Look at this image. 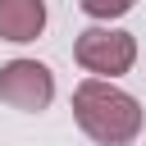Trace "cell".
Segmentation results:
<instances>
[{"instance_id": "obj_1", "label": "cell", "mask_w": 146, "mask_h": 146, "mask_svg": "<svg viewBox=\"0 0 146 146\" xmlns=\"http://www.w3.org/2000/svg\"><path fill=\"white\" fill-rule=\"evenodd\" d=\"M73 119L100 146H128L141 132V105L128 91H119L110 78L78 82V91H73Z\"/></svg>"}, {"instance_id": "obj_2", "label": "cell", "mask_w": 146, "mask_h": 146, "mask_svg": "<svg viewBox=\"0 0 146 146\" xmlns=\"http://www.w3.org/2000/svg\"><path fill=\"white\" fill-rule=\"evenodd\" d=\"M73 59L96 78H119L137 59V36L132 32H114V27H87L73 41Z\"/></svg>"}, {"instance_id": "obj_3", "label": "cell", "mask_w": 146, "mask_h": 146, "mask_svg": "<svg viewBox=\"0 0 146 146\" xmlns=\"http://www.w3.org/2000/svg\"><path fill=\"white\" fill-rule=\"evenodd\" d=\"M0 100L14 105V110L36 114L55 100V73L36 59H9L0 68Z\"/></svg>"}, {"instance_id": "obj_4", "label": "cell", "mask_w": 146, "mask_h": 146, "mask_svg": "<svg viewBox=\"0 0 146 146\" xmlns=\"http://www.w3.org/2000/svg\"><path fill=\"white\" fill-rule=\"evenodd\" d=\"M46 27L41 0H0V41H36Z\"/></svg>"}, {"instance_id": "obj_5", "label": "cell", "mask_w": 146, "mask_h": 146, "mask_svg": "<svg viewBox=\"0 0 146 146\" xmlns=\"http://www.w3.org/2000/svg\"><path fill=\"white\" fill-rule=\"evenodd\" d=\"M82 9L91 18H123L132 9V0H82Z\"/></svg>"}]
</instances>
